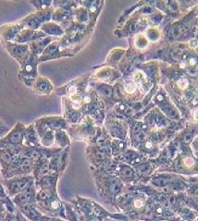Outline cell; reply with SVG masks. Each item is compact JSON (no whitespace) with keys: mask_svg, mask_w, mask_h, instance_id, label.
<instances>
[{"mask_svg":"<svg viewBox=\"0 0 198 221\" xmlns=\"http://www.w3.org/2000/svg\"><path fill=\"white\" fill-rule=\"evenodd\" d=\"M124 88H125V91H126L128 93H134V92L135 91V88H136V86H135V82H128V83L125 84Z\"/></svg>","mask_w":198,"mask_h":221,"instance_id":"277c9868","label":"cell"},{"mask_svg":"<svg viewBox=\"0 0 198 221\" xmlns=\"http://www.w3.org/2000/svg\"><path fill=\"white\" fill-rule=\"evenodd\" d=\"M34 196V190L33 186L27 187L23 191L19 192L14 199V202L19 206H23L32 203V200Z\"/></svg>","mask_w":198,"mask_h":221,"instance_id":"7a4b0ae2","label":"cell"},{"mask_svg":"<svg viewBox=\"0 0 198 221\" xmlns=\"http://www.w3.org/2000/svg\"><path fill=\"white\" fill-rule=\"evenodd\" d=\"M196 45H197V42H196L195 40H193V41H191V46L194 47V46H196Z\"/></svg>","mask_w":198,"mask_h":221,"instance_id":"8fae6325","label":"cell"},{"mask_svg":"<svg viewBox=\"0 0 198 221\" xmlns=\"http://www.w3.org/2000/svg\"><path fill=\"white\" fill-rule=\"evenodd\" d=\"M29 182H32V178L24 177V178H18L9 181L7 182V187L10 194H19V192L23 191L27 186L29 185Z\"/></svg>","mask_w":198,"mask_h":221,"instance_id":"6da1fadb","label":"cell"},{"mask_svg":"<svg viewBox=\"0 0 198 221\" xmlns=\"http://www.w3.org/2000/svg\"><path fill=\"white\" fill-rule=\"evenodd\" d=\"M184 164H185V166L186 167H192L193 165V160L192 159V158H190V157H187V158H185L184 159Z\"/></svg>","mask_w":198,"mask_h":221,"instance_id":"ba28073f","label":"cell"},{"mask_svg":"<svg viewBox=\"0 0 198 221\" xmlns=\"http://www.w3.org/2000/svg\"><path fill=\"white\" fill-rule=\"evenodd\" d=\"M9 131V129L8 128H6L1 122H0V135H2V134H4L5 133V132H8Z\"/></svg>","mask_w":198,"mask_h":221,"instance_id":"9c48e42d","label":"cell"},{"mask_svg":"<svg viewBox=\"0 0 198 221\" xmlns=\"http://www.w3.org/2000/svg\"><path fill=\"white\" fill-rule=\"evenodd\" d=\"M47 86H49L48 82H47V81H43V82H39V84H38V90L41 91L42 93H45L46 90L47 89Z\"/></svg>","mask_w":198,"mask_h":221,"instance_id":"5b68a950","label":"cell"},{"mask_svg":"<svg viewBox=\"0 0 198 221\" xmlns=\"http://www.w3.org/2000/svg\"><path fill=\"white\" fill-rule=\"evenodd\" d=\"M178 86L182 89H185L187 86H188V82L187 80L185 79H181L179 82H178Z\"/></svg>","mask_w":198,"mask_h":221,"instance_id":"8992f818","label":"cell"},{"mask_svg":"<svg viewBox=\"0 0 198 221\" xmlns=\"http://www.w3.org/2000/svg\"><path fill=\"white\" fill-rule=\"evenodd\" d=\"M193 117H194V118H195L196 120H198V110L194 112V114H193Z\"/></svg>","mask_w":198,"mask_h":221,"instance_id":"7c38bea8","label":"cell"},{"mask_svg":"<svg viewBox=\"0 0 198 221\" xmlns=\"http://www.w3.org/2000/svg\"><path fill=\"white\" fill-rule=\"evenodd\" d=\"M0 197H6V193L3 189V187L0 185Z\"/></svg>","mask_w":198,"mask_h":221,"instance_id":"30bf717a","label":"cell"},{"mask_svg":"<svg viewBox=\"0 0 198 221\" xmlns=\"http://www.w3.org/2000/svg\"><path fill=\"white\" fill-rule=\"evenodd\" d=\"M24 136V131L23 126H17L16 129H14L3 141V142L9 144H19L23 141Z\"/></svg>","mask_w":198,"mask_h":221,"instance_id":"3957f363","label":"cell"},{"mask_svg":"<svg viewBox=\"0 0 198 221\" xmlns=\"http://www.w3.org/2000/svg\"><path fill=\"white\" fill-rule=\"evenodd\" d=\"M134 205L135 208H140V207H142V206L144 205V201L141 200V199H137V200L134 201Z\"/></svg>","mask_w":198,"mask_h":221,"instance_id":"52a82bcc","label":"cell"}]
</instances>
